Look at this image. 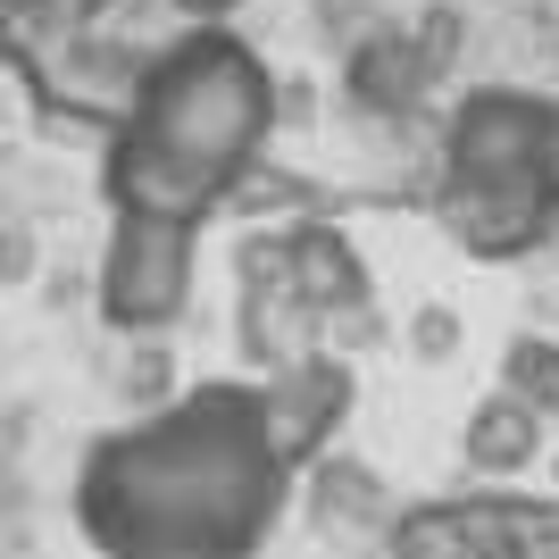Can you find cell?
<instances>
[{
	"instance_id": "obj_1",
	"label": "cell",
	"mask_w": 559,
	"mask_h": 559,
	"mask_svg": "<svg viewBox=\"0 0 559 559\" xmlns=\"http://www.w3.org/2000/svg\"><path fill=\"white\" fill-rule=\"evenodd\" d=\"M293 467L259 435L251 384H201L159 418L100 435L75 526L100 559H251L284 518Z\"/></svg>"
},
{
	"instance_id": "obj_2",
	"label": "cell",
	"mask_w": 559,
	"mask_h": 559,
	"mask_svg": "<svg viewBox=\"0 0 559 559\" xmlns=\"http://www.w3.org/2000/svg\"><path fill=\"white\" fill-rule=\"evenodd\" d=\"M267 142H276V68L242 34L201 25L185 50L151 68L134 126L100 151L109 217L210 226L234 176L267 159Z\"/></svg>"
},
{
	"instance_id": "obj_3",
	"label": "cell",
	"mask_w": 559,
	"mask_h": 559,
	"mask_svg": "<svg viewBox=\"0 0 559 559\" xmlns=\"http://www.w3.org/2000/svg\"><path fill=\"white\" fill-rule=\"evenodd\" d=\"M443 159H451V185H476V192H551L559 100L510 93V84H467L443 109Z\"/></svg>"
},
{
	"instance_id": "obj_4",
	"label": "cell",
	"mask_w": 559,
	"mask_h": 559,
	"mask_svg": "<svg viewBox=\"0 0 559 559\" xmlns=\"http://www.w3.org/2000/svg\"><path fill=\"white\" fill-rule=\"evenodd\" d=\"M192 259H201V226H167V217H109L93 267V301L109 334H167L192 309Z\"/></svg>"
},
{
	"instance_id": "obj_5",
	"label": "cell",
	"mask_w": 559,
	"mask_h": 559,
	"mask_svg": "<svg viewBox=\"0 0 559 559\" xmlns=\"http://www.w3.org/2000/svg\"><path fill=\"white\" fill-rule=\"evenodd\" d=\"M251 401H259V435H267V451L301 476V467H318L334 451L350 401H359V376H350V359L318 350V359H301V368L251 384Z\"/></svg>"
},
{
	"instance_id": "obj_6",
	"label": "cell",
	"mask_w": 559,
	"mask_h": 559,
	"mask_svg": "<svg viewBox=\"0 0 559 559\" xmlns=\"http://www.w3.org/2000/svg\"><path fill=\"white\" fill-rule=\"evenodd\" d=\"M309 526L334 543V551H384V535L401 526V501L384 485V467H368L359 451H326V460L309 467V492H301Z\"/></svg>"
},
{
	"instance_id": "obj_7",
	"label": "cell",
	"mask_w": 559,
	"mask_h": 559,
	"mask_svg": "<svg viewBox=\"0 0 559 559\" xmlns=\"http://www.w3.org/2000/svg\"><path fill=\"white\" fill-rule=\"evenodd\" d=\"M435 226L460 242L467 259H526L559 234L551 192H476V185H443L435 192Z\"/></svg>"
},
{
	"instance_id": "obj_8",
	"label": "cell",
	"mask_w": 559,
	"mask_h": 559,
	"mask_svg": "<svg viewBox=\"0 0 559 559\" xmlns=\"http://www.w3.org/2000/svg\"><path fill=\"white\" fill-rule=\"evenodd\" d=\"M284 293L309 309V318H350V309H368V259L350 242L334 217H301V226H284Z\"/></svg>"
},
{
	"instance_id": "obj_9",
	"label": "cell",
	"mask_w": 559,
	"mask_h": 559,
	"mask_svg": "<svg viewBox=\"0 0 559 559\" xmlns=\"http://www.w3.org/2000/svg\"><path fill=\"white\" fill-rule=\"evenodd\" d=\"M234 350L259 376H284L326 350V318H309L284 284H234Z\"/></svg>"
},
{
	"instance_id": "obj_10",
	"label": "cell",
	"mask_w": 559,
	"mask_h": 559,
	"mask_svg": "<svg viewBox=\"0 0 559 559\" xmlns=\"http://www.w3.org/2000/svg\"><path fill=\"white\" fill-rule=\"evenodd\" d=\"M543 443H551V426H543L518 393H501V384H492L460 426V460H467L476 485H518L526 467H543Z\"/></svg>"
},
{
	"instance_id": "obj_11",
	"label": "cell",
	"mask_w": 559,
	"mask_h": 559,
	"mask_svg": "<svg viewBox=\"0 0 559 559\" xmlns=\"http://www.w3.org/2000/svg\"><path fill=\"white\" fill-rule=\"evenodd\" d=\"M226 210L251 217V226H301V217H334V192L318 176H301V167H284V159H259V167L234 176Z\"/></svg>"
},
{
	"instance_id": "obj_12",
	"label": "cell",
	"mask_w": 559,
	"mask_h": 559,
	"mask_svg": "<svg viewBox=\"0 0 559 559\" xmlns=\"http://www.w3.org/2000/svg\"><path fill=\"white\" fill-rule=\"evenodd\" d=\"M75 210V176L25 142H0V226H50Z\"/></svg>"
},
{
	"instance_id": "obj_13",
	"label": "cell",
	"mask_w": 559,
	"mask_h": 559,
	"mask_svg": "<svg viewBox=\"0 0 559 559\" xmlns=\"http://www.w3.org/2000/svg\"><path fill=\"white\" fill-rule=\"evenodd\" d=\"M384 559H485L476 543V518H467V492H443V501H409L401 526L384 535Z\"/></svg>"
},
{
	"instance_id": "obj_14",
	"label": "cell",
	"mask_w": 559,
	"mask_h": 559,
	"mask_svg": "<svg viewBox=\"0 0 559 559\" xmlns=\"http://www.w3.org/2000/svg\"><path fill=\"white\" fill-rule=\"evenodd\" d=\"M109 393L126 401V409H142V418H159V409H176V350H167V334H117L109 350Z\"/></svg>"
},
{
	"instance_id": "obj_15",
	"label": "cell",
	"mask_w": 559,
	"mask_h": 559,
	"mask_svg": "<svg viewBox=\"0 0 559 559\" xmlns=\"http://www.w3.org/2000/svg\"><path fill=\"white\" fill-rule=\"evenodd\" d=\"M501 393H518L543 426H559V343L551 334H518L501 350Z\"/></svg>"
},
{
	"instance_id": "obj_16",
	"label": "cell",
	"mask_w": 559,
	"mask_h": 559,
	"mask_svg": "<svg viewBox=\"0 0 559 559\" xmlns=\"http://www.w3.org/2000/svg\"><path fill=\"white\" fill-rule=\"evenodd\" d=\"M401 343H409L418 368H451L460 343H467V326H460V309H451V301H418V309H409V326H401Z\"/></svg>"
},
{
	"instance_id": "obj_17",
	"label": "cell",
	"mask_w": 559,
	"mask_h": 559,
	"mask_svg": "<svg viewBox=\"0 0 559 559\" xmlns=\"http://www.w3.org/2000/svg\"><path fill=\"white\" fill-rule=\"evenodd\" d=\"M301 9H309V25H318L334 50H350L359 34H376V25H384V17H376V0H301Z\"/></svg>"
},
{
	"instance_id": "obj_18",
	"label": "cell",
	"mask_w": 559,
	"mask_h": 559,
	"mask_svg": "<svg viewBox=\"0 0 559 559\" xmlns=\"http://www.w3.org/2000/svg\"><path fill=\"white\" fill-rule=\"evenodd\" d=\"M43 276V226H0V293Z\"/></svg>"
},
{
	"instance_id": "obj_19",
	"label": "cell",
	"mask_w": 559,
	"mask_h": 559,
	"mask_svg": "<svg viewBox=\"0 0 559 559\" xmlns=\"http://www.w3.org/2000/svg\"><path fill=\"white\" fill-rule=\"evenodd\" d=\"M535 318H543L535 334H551V343H559V284H535Z\"/></svg>"
},
{
	"instance_id": "obj_20",
	"label": "cell",
	"mask_w": 559,
	"mask_h": 559,
	"mask_svg": "<svg viewBox=\"0 0 559 559\" xmlns=\"http://www.w3.org/2000/svg\"><path fill=\"white\" fill-rule=\"evenodd\" d=\"M234 9H242V0H185V17H192V25H226Z\"/></svg>"
},
{
	"instance_id": "obj_21",
	"label": "cell",
	"mask_w": 559,
	"mask_h": 559,
	"mask_svg": "<svg viewBox=\"0 0 559 559\" xmlns=\"http://www.w3.org/2000/svg\"><path fill=\"white\" fill-rule=\"evenodd\" d=\"M34 9H50V0H0V17H34Z\"/></svg>"
},
{
	"instance_id": "obj_22",
	"label": "cell",
	"mask_w": 559,
	"mask_h": 559,
	"mask_svg": "<svg viewBox=\"0 0 559 559\" xmlns=\"http://www.w3.org/2000/svg\"><path fill=\"white\" fill-rule=\"evenodd\" d=\"M9 109H17V84H9V75H0V126H9Z\"/></svg>"
},
{
	"instance_id": "obj_23",
	"label": "cell",
	"mask_w": 559,
	"mask_h": 559,
	"mask_svg": "<svg viewBox=\"0 0 559 559\" xmlns=\"http://www.w3.org/2000/svg\"><path fill=\"white\" fill-rule=\"evenodd\" d=\"M551 217H559V159H551Z\"/></svg>"
},
{
	"instance_id": "obj_24",
	"label": "cell",
	"mask_w": 559,
	"mask_h": 559,
	"mask_svg": "<svg viewBox=\"0 0 559 559\" xmlns=\"http://www.w3.org/2000/svg\"><path fill=\"white\" fill-rule=\"evenodd\" d=\"M543 467H551V492H559V451H551V460H543Z\"/></svg>"
}]
</instances>
